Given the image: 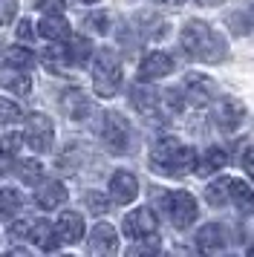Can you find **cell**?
<instances>
[{
  "label": "cell",
  "instance_id": "5bb4252c",
  "mask_svg": "<svg viewBox=\"0 0 254 257\" xmlns=\"http://www.w3.org/2000/svg\"><path fill=\"white\" fill-rule=\"evenodd\" d=\"M90 248L92 254H115L118 251V234H115L113 225H107V222H98L90 234Z\"/></svg>",
  "mask_w": 254,
  "mask_h": 257
},
{
  "label": "cell",
  "instance_id": "836d02e7",
  "mask_svg": "<svg viewBox=\"0 0 254 257\" xmlns=\"http://www.w3.org/2000/svg\"><path fill=\"white\" fill-rule=\"evenodd\" d=\"M84 202H87L90 214H107V208H110V202H107L101 194H95V191H90V194L84 197Z\"/></svg>",
  "mask_w": 254,
  "mask_h": 257
},
{
  "label": "cell",
  "instance_id": "ffe728a7",
  "mask_svg": "<svg viewBox=\"0 0 254 257\" xmlns=\"http://www.w3.org/2000/svg\"><path fill=\"white\" fill-rule=\"evenodd\" d=\"M41 61H44L46 70L55 72V75H64L69 67H75V64H72V55H69V49H67V47H49V49H44Z\"/></svg>",
  "mask_w": 254,
  "mask_h": 257
},
{
  "label": "cell",
  "instance_id": "52a82bcc",
  "mask_svg": "<svg viewBox=\"0 0 254 257\" xmlns=\"http://www.w3.org/2000/svg\"><path fill=\"white\" fill-rule=\"evenodd\" d=\"M101 139L110 153H124L130 142V124L121 113H104L101 121Z\"/></svg>",
  "mask_w": 254,
  "mask_h": 257
},
{
  "label": "cell",
  "instance_id": "8fae6325",
  "mask_svg": "<svg viewBox=\"0 0 254 257\" xmlns=\"http://www.w3.org/2000/svg\"><path fill=\"white\" fill-rule=\"evenodd\" d=\"M139 194V182L133 174H127V171H115L110 176V199H113L115 205H127V202H133Z\"/></svg>",
  "mask_w": 254,
  "mask_h": 257
},
{
  "label": "cell",
  "instance_id": "60d3db41",
  "mask_svg": "<svg viewBox=\"0 0 254 257\" xmlns=\"http://www.w3.org/2000/svg\"><path fill=\"white\" fill-rule=\"evenodd\" d=\"M248 254H251V257H254V245H248Z\"/></svg>",
  "mask_w": 254,
  "mask_h": 257
},
{
  "label": "cell",
  "instance_id": "f546056e",
  "mask_svg": "<svg viewBox=\"0 0 254 257\" xmlns=\"http://www.w3.org/2000/svg\"><path fill=\"white\" fill-rule=\"evenodd\" d=\"M84 26L95 32V35H104V32H110V15L107 12H92L84 18Z\"/></svg>",
  "mask_w": 254,
  "mask_h": 257
},
{
  "label": "cell",
  "instance_id": "7402d4cb",
  "mask_svg": "<svg viewBox=\"0 0 254 257\" xmlns=\"http://www.w3.org/2000/svg\"><path fill=\"white\" fill-rule=\"evenodd\" d=\"M228 199L242 214H254V191L242 179H231L228 182Z\"/></svg>",
  "mask_w": 254,
  "mask_h": 257
},
{
  "label": "cell",
  "instance_id": "4316f807",
  "mask_svg": "<svg viewBox=\"0 0 254 257\" xmlns=\"http://www.w3.org/2000/svg\"><path fill=\"white\" fill-rule=\"evenodd\" d=\"M228 176H222V179H217V182H211V185L205 188V199L208 205H214V208H219V205H225L228 202Z\"/></svg>",
  "mask_w": 254,
  "mask_h": 257
},
{
  "label": "cell",
  "instance_id": "83f0119b",
  "mask_svg": "<svg viewBox=\"0 0 254 257\" xmlns=\"http://www.w3.org/2000/svg\"><path fill=\"white\" fill-rule=\"evenodd\" d=\"M18 176H21V182H26V185H41L44 165L35 162V159H23V162H18Z\"/></svg>",
  "mask_w": 254,
  "mask_h": 257
},
{
  "label": "cell",
  "instance_id": "e575fe53",
  "mask_svg": "<svg viewBox=\"0 0 254 257\" xmlns=\"http://www.w3.org/2000/svg\"><path fill=\"white\" fill-rule=\"evenodd\" d=\"M15 12H18V0H0V26L12 24Z\"/></svg>",
  "mask_w": 254,
  "mask_h": 257
},
{
  "label": "cell",
  "instance_id": "7bdbcfd3",
  "mask_svg": "<svg viewBox=\"0 0 254 257\" xmlns=\"http://www.w3.org/2000/svg\"><path fill=\"white\" fill-rule=\"evenodd\" d=\"M251 26H254V6H251Z\"/></svg>",
  "mask_w": 254,
  "mask_h": 257
},
{
  "label": "cell",
  "instance_id": "6da1fadb",
  "mask_svg": "<svg viewBox=\"0 0 254 257\" xmlns=\"http://www.w3.org/2000/svg\"><path fill=\"white\" fill-rule=\"evenodd\" d=\"M179 41H182L185 55L194 61H202V64H219L228 55L225 38L219 35L217 29H211L208 24H202V21H188L182 26Z\"/></svg>",
  "mask_w": 254,
  "mask_h": 257
},
{
  "label": "cell",
  "instance_id": "f35d334b",
  "mask_svg": "<svg viewBox=\"0 0 254 257\" xmlns=\"http://www.w3.org/2000/svg\"><path fill=\"white\" fill-rule=\"evenodd\" d=\"M196 3H199V6H219L222 0H196Z\"/></svg>",
  "mask_w": 254,
  "mask_h": 257
},
{
  "label": "cell",
  "instance_id": "d590c367",
  "mask_svg": "<svg viewBox=\"0 0 254 257\" xmlns=\"http://www.w3.org/2000/svg\"><path fill=\"white\" fill-rule=\"evenodd\" d=\"M61 3H64V0H32V6L46 9V12H58V9H61Z\"/></svg>",
  "mask_w": 254,
  "mask_h": 257
},
{
  "label": "cell",
  "instance_id": "8d00e7d4",
  "mask_svg": "<svg viewBox=\"0 0 254 257\" xmlns=\"http://www.w3.org/2000/svg\"><path fill=\"white\" fill-rule=\"evenodd\" d=\"M18 38H23V41H32V24L23 18V21H18Z\"/></svg>",
  "mask_w": 254,
  "mask_h": 257
},
{
  "label": "cell",
  "instance_id": "ba28073f",
  "mask_svg": "<svg viewBox=\"0 0 254 257\" xmlns=\"http://www.w3.org/2000/svg\"><path fill=\"white\" fill-rule=\"evenodd\" d=\"M182 90H185V101L191 107H205L214 101V93H217V87L214 81L202 75V72H188L182 81Z\"/></svg>",
  "mask_w": 254,
  "mask_h": 257
},
{
  "label": "cell",
  "instance_id": "d6a6232c",
  "mask_svg": "<svg viewBox=\"0 0 254 257\" xmlns=\"http://www.w3.org/2000/svg\"><path fill=\"white\" fill-rule=\"evenodd\" d=\"M21 136L18 133H9V136H3L0 139V156H6V159H15L18 151H21Z\"/></svg>",
  "mask_w": 254,
  "mask_h": 257
},
{
  "label": "cell",
  "instance_id": "cb8c5ba5",
  "mask_svg": "<svg viewBox=\"0 0 254 257\" xmlns=\"http://www.w3.org/2000/svg\"><path fill=\"white\" fill-rule=\"evenodd\" d=\"M136 29H139V35L142 38H165L168 35V24L162 21V18H156V15H139L136 18Z\"/></svg>",
  "mask_w": 254,
  "mask_h": 257
},
{
  "label": "cell",
  "instance_id": "8992f818",
  "mask_svg": "<svg viewBox=\"0 0 254 257\" xmlns=\"http://www.w3.org/2000/svg\"><path fill=\"white\" fill-rule=\"evenodd\" d=\"M52 139H55V127H52L49 116H44V113H32V116L26 118L23 142H26L35 153H46L49 148H52Z\"/></svg>",
  "mask_w": 254,
  "mask_h": 257
},
{
  "label": "cell",
  "instance_id": "74e56055",
  "mask_svg": "<svg viewBox=\"0 0 254 257\" xmlns=\"http://www.w3.org/2000/svg\"><path fill=\"white\" fill-rule=\"evenodd\" d=\"M242 168H245V174L251 176L254 179V148L248 153H245V156H242Z\"/></svg>",
  "mask_w": 254,
  "mask_h": 257
},
{
  "label": "cell",
  "instance_id": "2e32d148",
  "mask_svg": "<svg viewBox=\"0 0 254 257\" xmlns=\"http://www.w3.org/2000/svg\"><path fill=\"white\" fill-rule=\"evenodd\" d=\"M38 35L46 38V41H67L69 38L67 18L58 15V12H49L46 18H41V24H38Z\"/></svg>",
  "mask_w": 254,
  "mask_h": 257
},
{
  "label": "cell",
  "instance_id": "277c9868",
  "mask_svg": "<svg viewBox=\"0 0 254 257\" xmlns=\"http://www.w3.org/2000/svg\"><path fill=\"white\" fill-rule=\"evenodd\" d=\"M130 104L139 116L150 118V121H171L165 110V93L148 87V81H139L136 87H130Z\"/></svg>",
  "mask_w": 254,
  "mask_h": 257
},
{
  "label": "cell",
  "instance_id": "4dcf8cb0",
  "mask_svg": "<svg viewBox=\"0 0 254 257\" xmlns=\"http://www.w3.org/2000/svg\"><path fill=\"white\" fill-rule=\"evenodd\" d=\"M159 251V237L156 234H148V237H139L136 245H130V254L139 257V254H156Z\"/></svg>",
  "mask_w": 254,
  "mask_h": 257
},
{
  "label": "cell",
  "instance_id": "5b68a950",
  "mask_svg": "<svg viewBox=\"0 0 254 257\" xmlns=\"http://www.w3.org/2000/svg\"><path fill=\"white\" fill-rule=\"evenodd\" d=\"M162 208H165V214H168V220L173 222V228H179V231H185V228H191L196 222V199L188 194V191H171V194H165L162 197Z\"/></svg>",
  "mask_w": 254,
  "mask_h": 257
},
{
  "label": "cell",
  "instance_id": "44dd1931",
  "mask_svg": "<svg viewBox=\"0 0 254 257\" xmlns=\"http://www.w3.org/2000/svg\"><path fill=\"white\" fill-rule=\"evenodd\" d=\"M225 165H228V153L222 151V148H208V151L196 159V174L208 176V174H214V171H222Z\"/></svg>",
  "mask_w": 254,
  "mask_h": 257
},
{
  "label": "cell",
  "instance_id": "3957f363",
  "mask_svg": "<svg viewBox=\"0 0 254 257\" xmlns=\"http://www.w3.org/2000/svg\"><path fill=\"white\" fill-rule=\"evenodd\" d=\"M121 87V61L110 47L95 49L92 61V90L98 98H113Z\"/></svg>",
  "mask_w": 254,
  "mask_h": 257
},
{
  "label": "cell",
  "instance_id": "9c48e42d",
  "mask_svg": "<svg viewBox=\"0 0 254 257\" xmlns=\"http://www.w3.org/2000/svg\"><path fill=\"white\" fill-rule=\"evenodd\" d=\"M173 72V58L168 52H150L142 58L139 64V81H159L165 75H171Z\"/></svg>",
  "mask_w": 254,
  "mask_h": 257
},
{
  "label": "cell",
  "instance_id": "d6986e66",
  "mask_svg": "<svg viewBox=\"0 0 254 257\" xmlns=\"http://www.w3.org/2000/svg\"><path fill=\"white\" fill-rule=\"evenodd\" d=\"M35 202L44 211H52V208L67 202V188L61 185V182H44V185L35 191Z\"/></svg>",
  "mask_w": 254,
  "mask_h": 257
},
{
  "label": "cell",
  "instance_id": "30bf717a",
  "mask_svg": "<svg viewBox=\"0 0 254 257\" xmlns=\"http://www.w3.org/2000/svg\"><path fill=\"white\" fill-rule=\"evenodd\" d=\"M156 225H159V220H156V214H153L150 208H136V211H130V214L124 217V234L130 237V240L156 234Z\"/></svg>",
  "mask_w": 254,
  "mask_h": 257
},
{
  "label": "cell",
  "instance_id": "484cf974",
  "mask_svg": "<svg viewBox=\"0 0 254 257\" xmlns=\"http://www.w3.org/2000/svg\"><path fill=\"white\" fill-rule=\"evenodd\" d=\"M67 49H69V55H72V64H75V67H84L87 58L92 55V44L84 35H69V47Z\"/></svg>",
  "mask_w": 254,
  "mask_h": 257
},
{
  "label": "cell",
  "instance_id": "b9f144b4",
  "mask_svg": "<svg viewBox=\"0 0 254 257\" xmlns=\"http://www.w3.org/2000/svg\"><path fill=\"white\" fill-rule=\"evenodd\" d=\"M81 3H98V0H81Z\"/></svg>",
  "mask_w": 254,
  "mask_h": 257
},
{
  "label": "cell",
  "instance_id": "d4e9b609",
  "mask_svg": "<svg viewBox=\"0 0 254 257\" xmlns=\"http://www.w3.org/2000/svg\"><path fill=\"white\" fill-rule=\"evenodd\" d=\"M21 208H23L21 191L3 188V191H0V220H12L15 214H21Z\"/></svg>",
  "mask_w": 254,
  "mask_h": 257
},
{
  "label": "cell",
  "instance_id": "ac0fdd59",
  "mask_svg": "<svg viewBox=\"0 0 254 257\" xmlns=\"http://www.w3.org/2000/svg\"><path fill=\"white\" fill-rule=\"evenodd\" d=\"M26 237L32 240L38 248H44V251H52V248H58V234H55V228L49 225L46 220H35V222H29V231H26Z\"/></svg>",
  "mask_w": 254,
  "mask_h": 257
},
{
  "label": "cell",
  "instance_id": "603a6c76",
  "mask_svg": "<svg viewBox=\"0 0 254 257\" xmlns=\"http://www.w3.org/2000/svg\"><path fill=\"white\" fill-rule=\"evenodd\" d=\"M0 87H9L12 93L18 95H29V90H32V81H29V75L23 70H0Z\"/></svg>",
  "mask_w": 254,
  "mask_h": 257
},
{
  "label": "cell",
  "instance_id": "7a4b0ae2",
  "mask_svg": "<svg viewBox=\"0 0 254 257\" xmlns=\"http://www.w3.org/2000/svg\"><path fill=\"white\" fill-rule=\"evenodd\" d=\"M150 168L165 176H185L196 171V151L173 136H165L150 148Z\"/></svg>",
  "mask_w": 254,
  "mask_h": 257
},
{
  "label": "cell",
  "instance_id": "4fadbf2b",
  "mask_svg": "<svg viewBox=\"0 0 254 257\" xmlns=\"http://www.w3.org/2000/svg\"><path fill=\"white\" fill-rule=\"evenodd\" d=\"M214 118H217V124L225 130V133H231V130H237L242 124L245 107H242V101H237V98H222L217 104V110H214Z\"/></svg>",
  "mask_w": 254,
  "mask_h": 257
},
{
  "label": "cell",
  "instance_id": "e0dca14e",
  "mask_svg": "<svg viewBox=\"0 0 254 257\" xmlns=\"http://www.w3.org/2000/svg\"><path fill=\"white\" fill-rule=\"evenodd\" d=\"M61 110L72 121H84L87 113H90V98L81 93V90H67V93L61 95Z\"/></svg>",
  "mask_w": 254,
  "mask_h": 257
},
{
  "label": "cell",
  "instance_id": "7c38bea8",
  "mask_svg": "<svg viewBox=\"0 0 254 257\" xmlns=\"http://www.w3.org/2000/svg\"><path fill=\"white\" fill-rule=\"evenodd\" d=\"M225 245H228V234H225V228H222L219 222H208V225H202L199 234H196V248H199L202 254H217Z\"/></svg>",
  "mask_w": 254,
  "mask_h": 257
},
{
  "label": "cell",
  "instance_id": "1f68e13d",
  "mask_svg": "<svg viewBox=\"0 0 254 257\" xmlns=\"http://www.w3.org/2000/svg\"><path fill=\"white\" fill-rule=\"evenodd\" d=\"M23 113L21 107L15 104V101H9V98H0V124H12V121H18Z\"/></svg>",
  "mask_w": 254,
  "mask_h": 257
},
{
  "label": "cell",
  "instance_id": "f1b7e54d",
  "mask_svg": "<svg viewBox=\"0 0 254 257\" xmlns=\"http://www.w3.org/2000/svg\"><path fill=\"white\" fill-rule=\"evenodd\" d=\"M6 61H9V67H18V70H29V67L35 64V55H32V52H29L26 47H18V44H15V47L6 52Z\"/></svg>",
  "mask_w": 254,
  "mask_h": 257
},
{
  "label": "cell",
  "instance_id": "9a60e30c",
  "mask_svg": "<svg viewBox=\"0 0 254 257\" xmlns=\"http://www.w3.org/2000/svg\"><path fill=\"white\" fill-rule=\"evenodd\" d=\"M55 234L61 243H78L84 237V217L75 211H64L55 222Z\"/></svg>",
  "mask_w": 254,
  "mask_h": 257
},
{
  "label": "cell",
  "instance_id": "ab89813d",
  "mask_svg": "<svg viewBox=\"0 0 254 257\" xmlns=\"http://www.w3.org/2000/svg\"><path fill=\"white\" fill-rule=\"evenodd\" d=\"M165 3H171V6H182L185 0H165Z\"/></svg>",
  "mask_w": 254,
  "mask_h": 257
}]
</instances>
